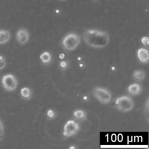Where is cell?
Masks as SVG:
<instances>
[{
  "instance_id": "obj_9",
  "label": "cell",
  "mask_w": 149,
  "mask_h": 149,
  "mask_svg": "<svg viewBox=\"0 0 149 149\" xmlns=\"http://www.w3.org/2000/svg\"><path fill=\"white\" fill-rule=\"evenodd\" d=\"M10 38V33L8 30H0V45L8 42Z\"/></svg>"
},
{
  "instance_id": "obj_2",
  "label": "cell",
  "mask_w": 149,
  "mask_h": 149,
  "mask_svg": "<svg viewBox=\"0 0 149 149\" xmlns=\"http://www.w3.org/2000/svg\"><path fill=\"white\" fill-rule=\"evenodd\" d=\"M80 38L75 33H69L67 34L62 40V45L65 49L71 51L74 49L80 43Z\"/></svg>"
},
{
  "instance_id": "obj_17",
  "label": "cell",
  "mask_w": 149,
  "mask_h": 149,
  "mask_svg": "<svg viewBox=\"0 0 149 149\" xmlns=\"http://www.w3.org/2000/svg\"><path fill=\"white\" fill-rule=\"evenodd\" d=\"M142 44L145 46H148L149 45V38L148 37H143L141 39Z\"/></svg>"
},
{
  "instance_id": "obj_6",
  "label": "cell",
  "mask_w": 149,
  "mask_h": 149,
  "mask_svg": "<svg viewBox=\"0 0 149 149\" xmlns=\"http://www.w3.org/2000/svg\"><path fill=\"white\" fill-rule=\"evenodd\" d=\"M79 125L74 120L67 121L64 126L63 134L65 137H70L74 135L79 130Z\"/></svg>"
},
{
  "instance_id": "obj_14",
  "label": "cell",
  "mask_w": 149,
  "mask_h": 149,
  "mask_svg": "<svg viewBox=\"0 0 149 149\" xmlns=\"http://www.w3.org/2000/svg\"><path fill=\"white\" fill-rule=\"evenodd\" d=\"M73 115L74 116L75 118H77V119H84L86 117V115L85 113L82 110H77V111H75L73 113Z\"/></svg>"
},
{
  "instance_id": "obj_10",
  "label": "cell",
  "mask_w": 149,
  "mask_h": 149,
  "mask_svg": "<svg viewBox=\"0 0 149 149\" xmlns=\"http://www.w3.org/2000/svg\"><path fill=\"white\" fill-rule=\"evenodd\" d=\"M141 87L140 85L136 83L130 84L127 88L128 92L132 95L138 94L141 91Z\"/></svg>"
},
{
  "instance_id": "obj_18",
  "label": "cell",
  "mask_w": 149,
  "mask_h": 149,
  "mask_svg": "<svg viewBox=\"0 0 149 149\" xmlns=\"http://www.w3.org/2000/svg\"><path fill=\"white\" fill-rule=\"evenodd\" d=\"M47 115L48 116H49V118H53L54 116V112L51 110V109H49L48 111L47 112Z\"/></svg>"
},
{
  "instance_id": "obj_15",
  "label": "cell",
  "mask_w": 149,
  "mask_h": 149,
  "mask_svg": "<svg viewBox=\"0 0 149 149\" xmlns=\"http://www.w3.org/2000/svg\"><path fill=\"white\" fill-rule=\"evenodd\" d=\"M4 135V126L2 122V120L0 119V141L2 140Z\"/></svg>"
},
{
  "instance_id": "obj_3",
  "label": "cell",
  "mask_w": 149,
  "mask_h": 149,
  "mask_svg": "<svg viewBox=\"0 0 149 149\" xmlns=\"http://www.w3.org/2000/svg\"><path fill=\"white\" fill-rule=\"evenodd\" d=\"M116 108L122 112H128L133 107V101L127 96H121L117 98L115 100Z\"/></svg>"
},
{
  "instance_id": "obj_5",
  "label": "cell",
  "mask_w": 149,
  "mask_h": 149,
  "mask_svg": "<svg viewBox=\"0 0 149 149\" xmlns=\"http://www.w3.org/2000/svg\"><path fill=\"white\" fill-rule=\"evenodd\" d=\"M1 83L5 90L8 91L15 90L17 86V80L12 74L3 75L1 79Z\"/></svg>"
},
{
  "instance_id": "obj_4",
  "label": "cell",
  "mask_w": 149,
  "mask_h": 149,
  "mask_svg": "<svg viewBox=\"0 0 149 149\" xmlns=\"http://www.w3.org/2000/svg\"><path fill=\"white\" fill-rule=\"evenodd\" d=\"M93 94L95 98L102 104L108 103L112 97L111 94L107 89L101 87H95L93 89Z\"/></svg>"
},
{
  "instance_id": "obj_8",
  "label": "cell",
  "mask_w": 149,
  "mask_h": 149,
  "mask_svg": "<svg viewBox=\"0 0 149 149\" xmlns=\"http://www.w3.org/2000/svg\"><path fill=\"white\" fill-rule=\"evenodd\" d=\"M137 57L141 62L144 63H148L149 61L148 51L146 48H140L137 51Z\"/></svg>"
},
{
  "instance_id": "obj_1",
  "label": "cell",
  "mask_w": 149,
  "mask_h": 149,
  "mask_svg": "<svg viewBox=\"0 0 149 149\" xmlns=\"http://www.w3.org/2000/svg\"><path fill=\"white\" fill-rule=\"evenodd\" d=\"M83 38L88 45L95 48L105 47L109 41L107 32L94 29L86 30L83 33Z\"/></svg>"
},
{
  "instance_id": "obj_11",
  "label": "cell",
  "mask_w": 149,
  "mask_h": 149,
  "mask_svg": "<svg viewBox=\"0 0 149 149\" xmlns=\"http://www.w3.org/2000/svg\"><path fill=\"white\" fill-rule=\"evenodd\" d=\"M132 77L133 79L137 81H142L145 77V73L141 70H136L133 72Z\"/></svg>"
},
{
  "instance_id": "obj_16",
  "label": "cell",
  "mask_w": 149,
  "mask_h": 149,
  "mask_svg": "<svg viewBox=\"0 0 149 149\" xmlns=\"http://www.w3.org/2000/svg\"><path fill=\"white\" fill-rule=\"evenodd\" d=\"M6 66V61L2 55H0V70L3 69Z\"/></svg>"
},
{
  "instance_id": "obj_19",
  "label": "cell",
  "mask_w": 149,
  "mask_h": 149,
  "mask_svg": "<svg viewBox=\"0 0 149 149\" xmlns=\"http://www.w3.org/2000/svg\"><path fill=\"white\" fill-rule=\"evenodd\" d=\"M60 65L61 67H63V68H65L66 66V62H65V61H62L60 63Z\"/></svg>"
},
{
  "instance_id": "obj_12",
  "label": "cell",
  "mask_w": 149,
  "mask_h": 149,
  "mask_svg": "<svg viewBox=\"0 0 149 149\" xmlns=\"http://www.w3.org/2000/svg\"><path fill=\"white\" fill-rule=\"evenodd\" d=\"M40 59L44 63H47L50 62L51 56L48 52H44L40 55Z\"/></svg>"
},
{
  "instance_id": "obj_7",
  "label": "cell",
  "mask_w": 149,
  "mask_h": 149,
  "mask_svg": "<svg viewBox=\"0 0 149 149\" xmlns=\"http://www.w3.org/2000/svg\"><path fill=\"white\" fill-rule=\"evenodd\" d=\"M16 38L17 42L21 44H26L29 39V34L25 29L21 28L19 29L16 34Z\"/></svg>"
},
{
  "instance_id": "obj_13",
  "label": "cell",
  "mask_w": 149,
  "mask_h": 149,
  "mask_svg": "<svg viewBox=\"0 0 149 149\" xmlns=\"http://www.w3.org/2000/svg\"><path fill=\"white\" fill-rule=\"evenodd\" d=\"M20 94L24 98H29L31 95V92L28 87H23L20 90Z\"/></svg>"
},
{
  "instance_id": "obj_20",
  "label": "cell",
  "mask_w": 149,
  "mask_h": 149,
  "mask_svg": "<svg viewBox=\"0 0 149 149\" xmlns=\"http://www.w3.org/2000/svg\"><path fill=\"white\" fill-rule=\"evenodd\" d=\"M59 58H61V59L63 58H64V54H60V55H59Z\"/></svg>"
}]
</instances>
